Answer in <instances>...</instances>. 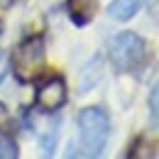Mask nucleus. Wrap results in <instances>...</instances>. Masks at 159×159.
<instances>
[{"label":"nucleus","mask_w":159,"mask_h":159,"mask_svg":"<svg viewBox=\"0 0 159 159\" xmlns=\"http://www.w3.org/2000/svg\"><path fill=\"white\" fill-rule=\"evenodd\" d=\"M149 115H152L154 122H159V81L149 91Z\"/></svg>","instance_id":"11"},{"label":"nucleus","mask_w":159,"mask_h":159,"mask_svg":"<svg viewBox=\"0 0 159 159\" xmlns=\"http://www.w3.org/2000/svg\"><path fill=\"white\" fill-rule=\"evenodd\" d=\"M5 122H7V110H5V105L0 103V127H2Z\"/></svg>","instance_id":"13"},{"label":"nucleus","mask_w":159,"mask_h":159,"mask_svg":"<svg viewBox=\"0 0 159 159\" xmlns=\"http://www.w3.org/2000/svg\"><path fill=\"white\" fill-rule=\"evenodd\" d=\"M154 154H157V157H159V142H157V144H154Z\"/></svg>","instance_id":"14"},{"label":"nucleus","mask_w":159,"mask_h":159,"mask_svg":"<svg viewBox=\"0 0 159 159\" xmlns=\"http://www.w3.org/2000/svg\"><path fill=\"white\" fill-rule=\"evenodd\" d=\"M0 34H2V22H0Z\"/></svg>","instance_id":"15"},{"label":"nucleus","mask_w":159,"mask_h":159,"mask_svg":"<svg viewBox=\"0 0 159 159\" xmlns=\"http://www.w3.org/2000/svg\"><path fill=\"white\" fill-rule=\"evenodd\" d=\"M66 81L61 76H52L37 88V96H34V103L37 108L44 110V113H57L61 105L66 103Z\"/></svg>","instance_id":"4"},{"label":"nucleus","mask_w":159,"mask_h":159,"mask_svg":"<svg viewBox=\"0 0 159 159\" xmlns=\"http://www.w3.org/2000/svg\"><path fill=\"white\" fill-rule=\"evenodd\" d=\"M137 12H139V0H113L108 5V15L118 22L132 20Z\"/></svg>","instance_id":"6"},{"label":"nucleus","mask_w":159,"mask_h":159,"mask_svg":"<svg viewBox=\"0 0 159 159\" xmlns=\"http://www.w3.org/2000/svg\"><path fill=\"white\" fill-rule=\"evenodd\" d=\"M57 139H59V122H54L39 139V159H52L57 149Z\"/></svg>","instance_id":"8"},{"label":"nucleus","mask_w":159,"mask_h":159,"mask_svg":"<svg viewBox=\"0 0 159 159\" xmlns=\"http://www.w3.org/2000/svg\"><path fill=\"white\" fill-rule=\"evenodd\" d=\"M110 61L118 71H132L144 61V39L137 32H120L110 42Z\"/></svg>","instance_id":"3"},{"label":"nucleus","mask_w":159,"mask_h":159,"mask_svg":"<svg viewBox=\"0 0 159 159\" xmlns=\"http://www.w3.org/2000/svg\"><path fill=\"white\" fill-rule=\"evenodd\" d=\"M44 61H47V49H44V39L39 34L34 37H27L22 39L15 52H12V74L20 83H30L42 74L44 69Z\"/></svg>","instance_id":"2"},{"label":"nucleus","mask_w":159,"mask_h":159,"mask_svg":"<svg viewBox=\"0 0 159 159\" xmlns=\"http://www.w3.org/2000/svg\"><path fill=\"white\" fill-rule=\"evenodd\" d=\"M66 10L76 27H86L96 17V0H66Z\"/></svg>","instance_id":"5"},{"label":"nucleus","mask_w":159,"mask_h":159,"mask_svg":"<svg viewBox=\"0 0 159 159\" xmlns=\"http://www.w3.org/2000/svg\"><path fill=\"white\" fill-rule=\"evenodd\" d=\"M130 159H157L154 154V144L147 142V139L139 137L135 144H132V152H130Z\"/></svg>","instance_id":"9"},{"label":"nucleus","mask_w":159,"mask_h":159,"mask_svg":"<svg viewBox=\"0 0 159 159\" xmlns=\"http://www.w3.org/2000/svg\"><path fill=\"white\" fill-rule=\"evenodd\" d=\"M64 159H83V157H81V152H79V147H76L74 142L69 144V149H66V157H64Z\"/></svg>","instance_id":"12"},{"label":"nucleus","mask_w":159,"mask_h":159,"mask_svg":"<svg viewBox=\"0 0 159 159\" xmlns=\"http://www.w3.org/2000/svg\"><path fill=\"white\" fill-rule=\"evenodd\" d=\"M0 159H20L17 142L7 135H0Z\"/></svg>","instance_id":"10"},{"label":"nucleus","mask_w":159,"mask_h":159,"mask_svg":"<svg viewBox=\"0 0 159 159\" xmlns=\"http://www.w3.org/2000/svg\"><path fill=\"white\" fill-rule=\"evenodd\" d=\"M103 79V66H100V59H93L86 64V69L81 71V79H79V91L86 93L91 88H96Z\"/></svg>","instance_id":"7"},{"label":"nucleus","mask_w":159,"mask_h":159,"mask_svg":"<svg viewBox=\"0 0 159 159\" xmlns=\"http://www.w3.org/2000/svg\"><path fill=\"white\" fill-rule=\"evenodd\" d=\"M110 137V120L103 108H83L79 113V152L83 159H100Z\"/></svg>","instance_id":"1"}]
</instances>
